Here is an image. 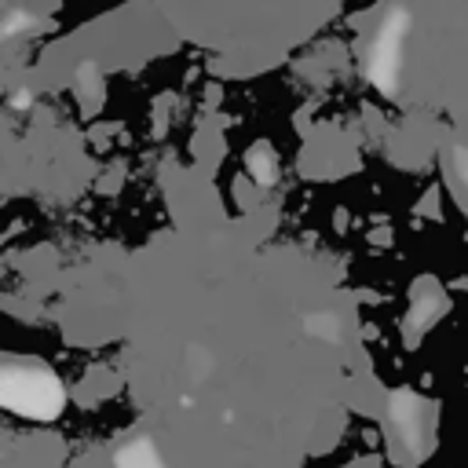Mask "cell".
I'll return each instance as SVG.
<instances>
[{"mask_svg": "<svg viewBox=\"0 0 468 468\" xmlns=\"http://www.w3.org/2000/svg\"><path fill=\"white\" fill-rule=\"evenodd\" d=\"M0 406L26 417H55L62 410V384L37 362L0 358Z\"/></svg>", "mask_w": 468, "mask_h": 468, "instance_id": "1", "label": "cell"}, {"mask_svg": "<svg viewBox=\"0 0 468 468\" xmlns=\"http://www.w3.org/2000/svg\"><path fill=\"white\" fill-rule=\"evenodd\" d=\"M117 468H165V461H161V453L154 450V442L135 439V442H128V446L117 453Z\"/></svg>", "mask_w": 468, "mask_h": 468, "instance_id": "2", "label": "cell"}]
</instances>
